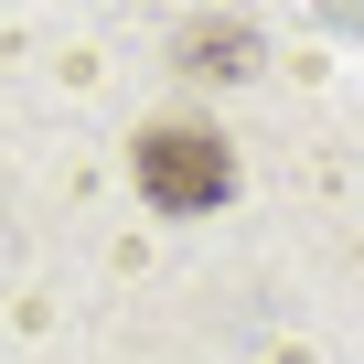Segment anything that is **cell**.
Segmentation results:
<instances>
[{"mask_svg":"<svg viewBox=\"0 0 364 364\" xmlns=\"http://www.w3.org/2000/svg\"><path fill=\"white\" fill-rule=\"evenodd\" d=\"M129 182H139L150 215H215L236 193V139L215 118H150L129 139Z\"/></svg>","mask_w":364,"mask_h":364,"instance_id":"1","label":"cell"},{"mask_svg":"<svg viewBox=\"0 0 364 364\" xmlns=\"http://www.w3.org/2000/svg\"><path fill=\"white\" fill-rule=\"evenodd\" d=\"M247 65H257V33H247V22H182V75H215V86H225V75H247Z\"/></svg>","mask_w":364,"mask_h":364,"instance_id":"2","label":"cell"}]
</instances>
